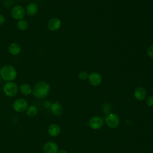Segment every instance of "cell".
I'll use <instances>...</instances> for the list:
<instances>
[{
  "label": "cell",
  "mask_w": 153,
  "mask_h": 153,
  "mask_svg": "<svg viewBox=\"0 0 153 153\" xmlns=\"http://www.w3.org/2000/svg\"><path fill=\"white\" fill-rule=\"evenodd\" d=\"M88 124L90 127L94 130H97L100 128L103 124V119L98 116H95L90 118Z\"/></svg>",
  "instance_id": "8"
},
{
  "label": "cell",
  "mask_w": 153,
  "mask_h": 153,
  "mask_svg": "<svg viewBox=\"0 0 153 153\" xmlns=\"http://www.w3.org/2000/svg\"><path fill=\"white\" fill-rule=\"evenodd\" d=\"M111 111V106L108 103H105L102 106V111L105 114H108Z\"/></svg>",
  "instance_id": "19"
},
{
  "label": "cell",
  "mask_w": 153,
  "mask_h": 153,
  "mask_svg": "<svg viewBox=\"0 0 153 153\" xmlns=\"http://www.w3.org/2000/svg\"><path fill=\"white\" fill-rule=\"evenodd\" d=\"M50 109L52 113L55 115H60L63 113V107L58 102H54L50 105Z\"/></svg>",
  "instance_id": "14"
},
{
  "label": "cell",
  "mask_w": 153,
  "mask_h": 153,
  "mask_svg": "<svg viewBox=\"0 0 153 153\" xmlns=\"http://www.w3.org/2000/svg\"><path fill=\"white\" fill-rule=\"evenodd\" d=\"M26 13L30 16H35L38 11V6L34 2L29 3L26 8Z\"/></svg>",
  "instance_id": "12"
},
{
  "label": "cell",
  "mask_w": 153,
  "mask_h": 153,
  "mask_svg": "<svg viewBox=\"0 0 153 153\" xmlns=\"http://www.w3.org/2000/svg\"><path fill=\"white\" fill-rule=\"evenodd\" d=\"M21 93L24 95H29L32 92V88L28 84H23L20 87Z\"/></svg>",
  "instance_id": "16"
},
{
  "label": "cell",
  "mask_w": 153,
  "mask_h": 153,
  "mask_svg": "<svg viewBox=\"0 0 153 153\" xmlns=\"http://www.w3.org/2000/svg\"><path fill=\"white\" fill-rule=\"evenodd\" d=\"M0 76L4 81H12L17 77L16 69L11 65H5L1 69Z\"/></svg>",
  "instance_id": "2"
},
{
  "label": "cell",
  "mask_w": 153,
  "mask_h": 153,
  "mask_svg": "<svg viewBox=\"0 0 153 153\" xmlns=\"http://www.w3.org/2000/svg\"><path fill=\"white\" fill-rule=\"evenodd\" d=\"M50 90V85L47 82L40 81L35 84L32 93L36 98L43 99L48 94Z\"/></svg>",
  "instance_id": "1"
},
{
  "label": "cell",
  "mask_w": 153,
  "mask_h": 153,
  "mask_svg": "<svg viewBox=\"0 0 153 153\" xmlns=\"http://www.w3.org/2000/svg\"><path fill=\"white\" fill-rule=\"evenodd\" d=\"M146 103L148 106H153V96H149L146 99Z\"/></svg>",
  "instance_id": "21"
},
{
  "label": "cell",
  "mask_w": 153,
  "mask_h": 153,
  "mask_svg": "<svg viewBox=\"0 0 153 153\" xmlns=\"http://www.w3.org/2000/svg\"><path fill=\"white\" fill-rule=\"evenodd\" d=\"M42 150L44 153H57L59 147L56 142L50 141L44 144Z\"/></svg>",
  "instance_id": "7"
},
{
  "label": "cell",
  "mask_w": 153,
  "mask_h": 153,
  "mask_svg": "<svg viewBox=\"0 0 153 153\" xmlns=\"http://www.w3.org/2000/svg\"><path fill=\"white\" fill-rule=\"evenodd\" d=\"M1 68H0V71H1Z\"/></svg>",
  "instance_id": "26"
},
{
  "label": "cell",
  "mask_w": 153,
  "mask_h": 153,
  "mask_svg": "<svg viewBox=\"0 0 153 153\" xmlns=\"http://www.w3.org/2000/svg\"><path fill=\"white\" fill-rule=\"evenodd\" d=\"M88 79L89 82L93 86H97L102 82V76L101 75L96 72L90 73L88 75Z\"/></svg>",
  "instance_id": "9"
},
{
  "label": "cell",
  "mask_w": 153,
  "mask_h": 153,
  "mask_svg": "<svg viewBox=\"0 0 153 153\" xmlns=\"http://www.w3.org/2000/svg\"><path fill=\"white\" fill-rule=\"evenodd\" d=\"M147 54L149 57L153 59V45L149 46L147 50Z\"/></svg>",
  "instance_id": "22"
},
{
  "label": "cell",
  "mask_w": 153,
  "mask_h": 153,
  "mask_svg": "<svg viewBox=\"0 0 153 153\" xmlns=\"http://www.w3.org/2000/svg\"><path fill=\"white\" fill-rule=\"evenodd\" d=\"M57 153H68V152L65 150H64V149H60V150H59L57 151Z\"/></svg>",
  "instance_id": "24"
},
{
  "label": "cell",
  "mask_w": 153,
  "mask_h": 153,
  "mask_svg": "<svg viewBox=\"0 0 153 153\" xmlns=\"http://www.w3.org/2000/svg\"><path fill=\"white\" fill-rule=\"evenodd\" d=\"M26 114L27 116L33 117H35L38 112V109L37 107L35 105H30L26 109Z\"/></svg>",
  "instance_id": "17"
},
{
  "label": "cell",
  "mask_w": 153,
  "mask_h": 153,
  "mask_svg": "<svg viewBox=\"0 0 153 153\" xmlns=\"http://www.w3.org/2000/svg\"><path fill=\"white\" fill-rule=\"evenodd\" d=\"M28 107L27 102L23 99L19 98L16 99L13 104V109L17 112H22L26 110Z\"/></svg>",
  "instance_id": "4"
},
{
  "label": "cell",
  "mask_w": 153,
  "mask_h": 153,
  "mask_svg": "<svg viewBox=\"0 0 153 153\" xmlns=\"http://www.w3.org/2000/svg\"><path fill=\"white\" fill-rule=\"evenodd\" d=\"M106 123L108 127L112 128L117 127L120 124V119L118 116L114 113L108 114L105 118Z\"/></svg>",
  "instance_id": "6"
},
{
  "label": "cell",
  "mask_w": 153,
  "mask_h": 153,
  "mask_svg": "<svg viewBox=\"0 0 153 153\" xmlns=\"http://www.w3.org/2000/svg\"><path fill=\"white\" fill-rule=\"evenodd\" d=\"M147 95L146 90L145 88L140 87L137 88L134 92V96L136 99L137 100H144Z\"/></svg>",
  "instance_id": "11"
},
{
  "label": "cell",
  "mask_w": 153,
  "mask_h": 153,
  "mask_svg": "<svg viewBox=\"0 0 153 153\" xmlns=\"http://www.w3.org/2000/svg\"><path fill=\"white\" fill-rule=\"evenodd\" d=\"M78 76H79V78L81 80H85V79H88V75L87 72H85V71H81V72H79Z\"/></svg>",
  "instance_id": "20"
},
{
  "label": "cell",
  "mask_w": 153,
  "mask_h": 153,
  "mask_svg": "<svg viewBox=\"0 0 153 153\" xmlns=\"http://www.w3.org/2000/svg\"><path fill=\"white\" fill-rule=\"evenodd\" d=\"M8 51L11 54L17 56L21 51V47L18 43L13 42L9 45Z\"/></svg>",
  "instance_id": "15"
},
{
  "label": "cell",
  "mask_w": 153,
  "mask_h": 153,
  "mask_svg": "<svg viewBox=\"0 0 153 153\" xmlns=\"http://www.w3.org/2000/svg\"><path fill=\"white\" fill-rule=\"evenodd\" d=\"M5 17L2 14H0V25L4 24L5 23Z\"/></svg>",
  "instance_id": "23"
},
{
  "label": "cell",
  "mask_w": 153,
  "mask_h": 153,
  "mask_svg": "<svg viewBox=\"0 0 153 153\" xmlns=\"http://www.w3.org/2000/svg\"><path fill=\"white\" fill-rule=\"evenodd\" d=\"M17 27L20 30H25L28 27V23L24 19L19 20L17 23Z\"/></svg>",
  "instance_id": "18"
},
{
  "label": "cell",
  "mask_w": 153,
  "mask_h": 153,
  "mask_svg": "<svg viewBox=\"0 0 153 153\" xmlns=\"http://www.w3.org/2000/svg\"><path fill=\"white\" fill-rule=\"evenodd\" d=\"M26 11L24 7L20 5H15L11 10V16L16 20L23 19L25 16Z\"/></svg>",
  "instance_id": "5"
},
{
  "label": "cell",
  "mask_w": 153,
  "mask_h": 153,
  "mask_svg": "<svg viewBox=\"0 0 153 153\" xmlns=\"http://www.w3.org/2000/svg\"><path fill=\"white\" fill-rule=\"evenodd\" d=\"M18 86L13 81L7 82L3 87V91L4 93L8 97H14L18 93Z\"/></svg>",
  "instance_id": "3"
},
{
  "label": "cell",
  "mask_w": 153,
  "mask_h": 153,
  "mask_svg": "<svg viewBox=\"0 0 153 153\" xmlns=\"http://www.w3.org/2000/svg\"><path fill=\"white\" fill-rule=\"evenodd\" d=\"M61 21L56 17L51 18L47 23V27L51 31H56L61 26Z\"/></svg>",
  "instance_id": "10"
},
{
  "label": "cell",
  "mask_w": 153,
  "mask_h": 153,
  "mask_svg": "<svg viewBox=\"0 0 153 153\" xmlns=\"http://www.w3.org/2000/svg\"><path fill=\"white\" fill-rule=\"evenodd\" d=\"M1 77L0 76V83H1Z\"/></svg>",
  "instance_id": "25"
},
{
  "label": "cell",
  "mask_w": 153,
  "mask_h": 153,
  "mask_svg": "<svg viewBox=\"0 0 153 153\" xmlns=\"http://www.w3.org/2000/svg\"><path fill=\"white\" fill-rule=\"evenodd\" d=\"M60 127L57 124H52L48 128V133L52 137L58 136L60 133Z\"/></svg>",
  "instance_id": "13"
}]
</instances>
